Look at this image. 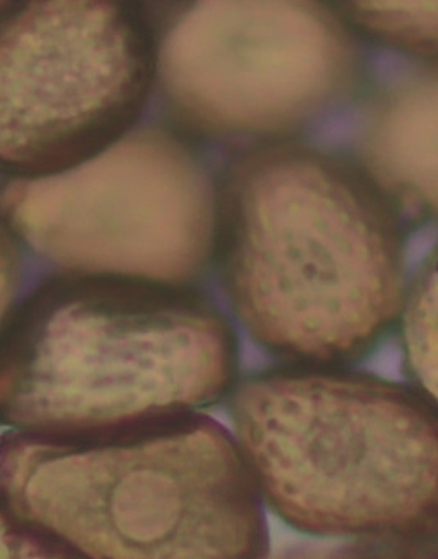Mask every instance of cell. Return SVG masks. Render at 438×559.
I'll return each mask as SVG.
<instances>
[{"label":"cell","mask_w":438,"mask_h":559,"mask_svg":"<svg viewBox=\"0 0 438 559\" xmlns=\"http://www.w3.org/2000/svg\"><path fill=\"white\" fill-rule=\"evenodd\" d=\"M8 224L64 270L182 284L217 248L221 201L201 163L158 132H137L67 171L14 182Z\"/></svg>","instance_id":"5"},{"label":"cell","mask_w":438,"mask_h":559,"mask_svg":"<svg viewBox=\"0 0 438 559\" xmlns=\"http://www.w3.org/2000/svg\"><path fill=\"white\" fill-rule=\"evenodd\" d=\"M50 558L57 549L0 509V558Z\"/></svg>","instance_id":"11"},{"label":"cell","mask_w":438,"mask_h":559,"mask_svg":"<svg viewBox=\"0 0 438 559\" xmlns=\"http://www.w3.org/2000/svg\"><path fill=\"white\" fill-rule=\"evenodd\" d=\"M169 103L215 135L281 136L339 109L358 47L327 0H192L159 40Z\"/></svg>","instance_id":"6"},{"label":"cell","mask_w":438,"mask_h":559,"mask_svg":"<svg viewBox=\"0 0 438 559\" xmlns=\"http://www.w3.org/2000/svg\"><path fill=\"white\" fill-rule=\"evenodd\" d=\"M342 14L382 44L438 60V0H332Z\"/></svg>","instance_id":"10"},{"label":"cell","mask_w":438,"mask_h":559,"mask_svg":"<svg viewBox=\"0 0 438 559\" xmlns=\"http://www.w3.org/2000/svg\"><path fill=\"white\" fill-rule=\"evenodd\" d=\"M155 68L127 0H24L0 19V171H67L119 140Z\"/></svg>","instance_id":"7"},{"label":"cell","mask_w":438,"mask_h":559,"mask_svg":"<svg viewBox=\"0 0 438 559\" xmlns=\"http://www.w3.org/2000/svg\"><path fill=\"white\" fill-rule=\"evenodd\" d=\"M263 502L238 440L198 412L0 438V509L60 558H260Z\"/></svg>","instance_id":"2"},{"label":"cell","mask_w":438,"mask_h":559,"mask_svg":"<svg viewBox=\"0 0 438 559\" xmlns=\"http://www.w3.org/2000/svg\"><path fill=\"white\" fill-rule=\"evenodd\" d=\"M21 286V258L11 234L0 224V340L8 330L9 313Z\"/></svg>","instance_id":"12"},{"label":"cell","mask_w":438,"mask_h":559,"mask_svg":"<svg viewBox=\"0 0 438 559\" xmlns=\"http://www.w3.org/2000/svg\"><path fill=\"white\" fill-rule=\"evenodd\" d=\"M217 245L238 322L287 365H352L399 325L401 217L362 169L325 153L280 146L240 163Z\"/></svg>","instance_id":"1"},{"label":"cell","mask_w":438,"mask_h":559,"mask_svg":"<svg viewBox=\"0 0 438 559\" xmlns=\"http://www.w3.org/2000/svg\"><path fill=\"white\" fill-rule=\"evenodd\" d=\"M238 343L204 300L93 276L42 290L0 340V417L21 430H119L221 401Z\"/></svg>","instance_id":"4"},{"label":"cell","mask_w":438,"mask_h":559,"mask_svg":"<svg viewBox=\"0 0 438 559\" xmlns=\"http://www.w3.org/2000/svg\"><path fill=\"white\" fill-rule=\"evenodd\" d=\"M399 326L405 372L438 407V245L409 283Z\"/></svg>","instance_id":"9"},{"label":"cell","mask_w":438,"mask_h":559,"mask_svg":"<svg viewBox=\"0 0 438 559\" xmlns=\"http://www.w3.org/2000/svg\"><path fill=\"white\" fill-rule=\"evenodd\" d=\"M363 175L399 217L438 224V60L391 78L356 133Z\"/></svg>","instance_id":"8"},{"label":"cell","mask_w":438,"mask_h":559,"mask_svg":"<svg viewBox=\"0 0 438 559\" xmlns=\"http://www.w3.org/2000/svg\"><path fill=\"white\" fill-rule=\"evenodd\" d=\"M241 451L284 523L405 551L438 538V407L414 384L284 365L232 399Z\"/></svg>","instance_id":"3"},{"label":"cell","mask_w":438,"mask_h":559,"mask_svg":"<svg viewBox=\"0 0 438 559\" xmlns=\"http://www.w3.org/2000/svg\"><path fill=\"white\" fill-rule=\"evenodd\" d=\"M15 0H0V12H4L9 5L14 4Z\"/></svg>","instance_id":"13"}]
</instances>
